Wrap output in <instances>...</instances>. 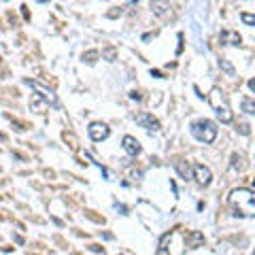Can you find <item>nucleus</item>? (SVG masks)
<instances>
[{"instance_id": "f257e3e1", "label": "nucleus", "mask_w": 255, "mask_h": 255, "mask_svg": "<svg viewBox=\"0 0 255 255\" xmlns=\"http://www.w3.org/2000/svg\"><path fill=\"white\" fill-rule=\"evenodd\" d=\"M230 206L238 217H255V191L251 189H234L230 194Z\"/></svg>"}, {"instance_id": "f03ea898", "label": "nucleus", "mask_w": 255, "mask_h": 255, "mask_svg": "<svg viewBox=\"0 0 255 255\" xmlns=\"http://www.w3.org/2000/svg\"><path fill=\"white\" fill-rule=\"evenodd\" d=\"M191 134L200 142H204V145H211V142L217 138V126H215L211 119H200V122H196L191 126Z\"/></svg>"}, {"instance_id": "7ed1b4c3", "label": "nucleus", "mask_w": 255, "mask_h": 255, "mask_svg": "<svg viewBox=\"0 0 255 255\" xmlns=\"http://www.w3.org/2000/svg\"><path fill=\"white\" fill-rule=\"evenodd\" d=\"M87 132H90V138L96 140V142L109 138V134H111L109 126H107V124H100V122H94L90 128H87Z\"/></svg>"}, {"instance_id": "20e7f679", "label": "nucleus", "mask_w": 255, "mask_h": 255, "mask_svg": "<svg viewBox=\"0 0 255 255\" xmlns=\"http://www.w3.org/2000/svg\"><path fill=\"white\" fill-rule=\"evenodd\" d=\"M194 177H196V181L200 183V185H204V187H206V185L211 183L213 174H211V170L206 168L204 164H196V166H194Z\"/></svg>"}, {"instance_id": "39448f33", "label": "nucleus", "mask_w": 255, "mask_h": 255, "mask_svg": "<svg viewBox=\"0 0 255 255\" xmlns=\"http://www.w3.org/2000/svg\"><path fill=\"white\" fill-rule=\"evenodd\" d=\"M136 124L142 126V128H147V130H153V132L159 130V122L151 113H138L136 115Z\"/></svg>"}, {"instance_id": "423d86ee", "label": "nucleus", "mask_w": 255, "mask_h": 255, "mask_svg": "<svg viewBox=\"0 0 255 255\" xmlns=\"http://www.w3.org/2000/svg\"><path fill=\"white\" fill-rule=\"evenodd\" d=\"M219 41L223 43V45H234V47H238L243 43V38H241V34L238 32H234V30H223L221 34H219Z\"/></svg>"}, {"instance_id": "0eeeda50", "label": "nucleus", "mask_w": 255, "mask_h": 255, "mask_svg": "<svg viewBox=\"0 0 255 255\" xmlns=\"http://www.w3.org/2000/svg\"><path fill=\"white\" fill-rule=\"evenodd\" d=\"M124 149L128 155H138L140 153V142L134 136H124Z\"/></svg>"}, {"instance_id": "6e6552de", "label": "nucleus", "mask_w": 255, "mask_h": 255, "mask_svg": "<svg viewBox=\"0 0 255 255\" xmlns=\"http://www.w3.org/2000/svg\"><path fill=\"white\" fill-rule=\"evenodd\" d=\"M215 113H217V117L221 119L223 124H230L234 119V115H232V111H230L226 105H219V102H215Z\"/></svg>"}, {"instance_id": "1a4fd4ad", "label": "nucleus", "mask_w": 255, "mask_h": 255, "mask_svg": "<svg viewBox=\"0 0 255 255\" xmlns=\"http://www.w3.org/2000/svg\"><path fill=\"white\" fill-rule=\"evenodd\" d=\"M26 85H30V87H34L36 92H41V96L47 100V102H53L55 105V94L53 92H49V90H45V87L41 85V83H36V81H30V79H26Z\"/></svg>"}, {"instance_id": "9d476101", "label": "nucleus", "mask_w": 255, "mask_h": 255, "mask_svg": "<svg viewBox=\"0 0 255 255\" xmlns=\"http://www.w3.org/2000/svg\"><path fill=\"white\" fill-rule=\"evenodd\" d=\"M151 9H153V13L159 15V17H166V15L170 13V4L166 2V0H153V2H151Z\"/></svg>"}, {"instance_id": "9b49d317", "label": "nucleus", "mask_w": 255, "mask_h": 255, "mask_svg": "<svg viewBox=\"0 0 255 255\" xmlns=\"http://www.w3.org/2000/svg\"><path fill=\"white\" fill-rule=\"evenodd\" d=\"M177 170L183 179H191V174H194V170H191V166L187 162H177Z\"/></svg>"}, {"instance_id": "f8f14e48", "label": "nucleus", "mask_w": 255, "mask_h": 255, "mask_svg": "<svg viewBox=\"0 0 255 255\" xmlns=\"http://www.w3.org/2000/svg\"><path fill=\"white\" fill-rule=\"evenodd\" d=\"M243 111H245V113H249V115H255V100L245 98L243 100Z\"/></svg>"}, {"instance_id": "ddd939ff", "label": "nucleus", "mask_w": 255, "mask_h": 255, "mask_svg": "<svg viewBox=\"0 0 255 255\" xmlns=\"http://www.w3.org/2000/svg\"><path fill=\"white\" fill-rule=\"evenodd\" d=\"M241 19L247 23V26H255V15H253V13H243Z\"/></svg>"}, {"instance_id": "4468645a", "label": "nucleus", "mask_w": 255, "mask_h": 255, "mask_svg": "<svg viewBox=\"0 0 255 255\" xmlns=\"http://www.w3.org/2000/svg\"><path fill=\"white\" fill-rule=\"evenodd\" d=\"M98 51H87V53H83V60L87 62V64H94L96 62V58H98Z\"/></svg>"}, {"instance_id": "2eb2a0df", "label": "nucleus", "mask_w": 255, "mask_h": 255, "mask_svg": "<svg viewBox=\"0 0 255 255\" xmlns=\"http://www.w3.org/2000/svg\"><path fill=\"white\" fill-rule=\"evenodd\" d=\"M221 66H223V68H226V73H228L230 77H232V75H234V68H232V66H230V64H228L226 60H223V62H221Z\"/></svg>"}, {"instance_id": "dca6fc26", "label": "nucleus", "mask_w": 255, "mask_h": 255, "mask_svg": "<svg viewBox=\"0 0 255 255\" xmlns=\"http://www.w3.org/2000/svg\"><path fill=\"white\" fill-rule=\"evenodd\" d=\"M166 241H168V236L162 238V245H159V251H157L159 255H166Z\"/></svg>"}, {"instance_id": "f3484780", "label": "nucleus", "mask_w": 255, "mask_h": 255, "mask_svg": "<svg viewBox=\"0 0 255 255\" xmlns=\"http://www.w3.org/2000/svg\"><path fill=\"white\" fill-rule=\"evenodd\" d=\"M130 98H132V100H140V98H142V96H140L138 92H132V94H130Z\"/></svg>"}, {"instance_id": "a211bd4d", "label": "nucleus", "mask_w": 255, "mask_h": 255, "mask_svg": "<svg viewBox=\"0 0 255 255\" xmlns=\"http://www.w3.org/2000/svg\"><path fill=\"white\" fill-rule=\"evenodd\" d=\"M105 55H107V58H109V60H113V58H115V49H109V51H107Z\"/></svg>"}, {"instance_id": "6ab92c4d", "label": "nucleus", "mask_w": 255, "mask_h": 255, "mask_svg": "<svg viewBox=\"0 0 255 255\" xmlns=\"http://www.w3.org/2000/svg\"><path fill=\"white\" fill-rule=\"evenodd\" d=\"M249 90L255 92V79H251V81H249Z\"/></svg>"}, {"instance_id": "aec40b11", "label": "nucleus", "mask_w": 255, "mask_h": 255, "mask_svg": "<svg viewBox=\"0 0 255 255\" xmlns=\"http://www.w3.org/2000/svg\"><path fill=\"white\" fill-rule=\"evenodd\" d=\"M253 185H255V179H253Z\"/></svg>"}]
</instances>
